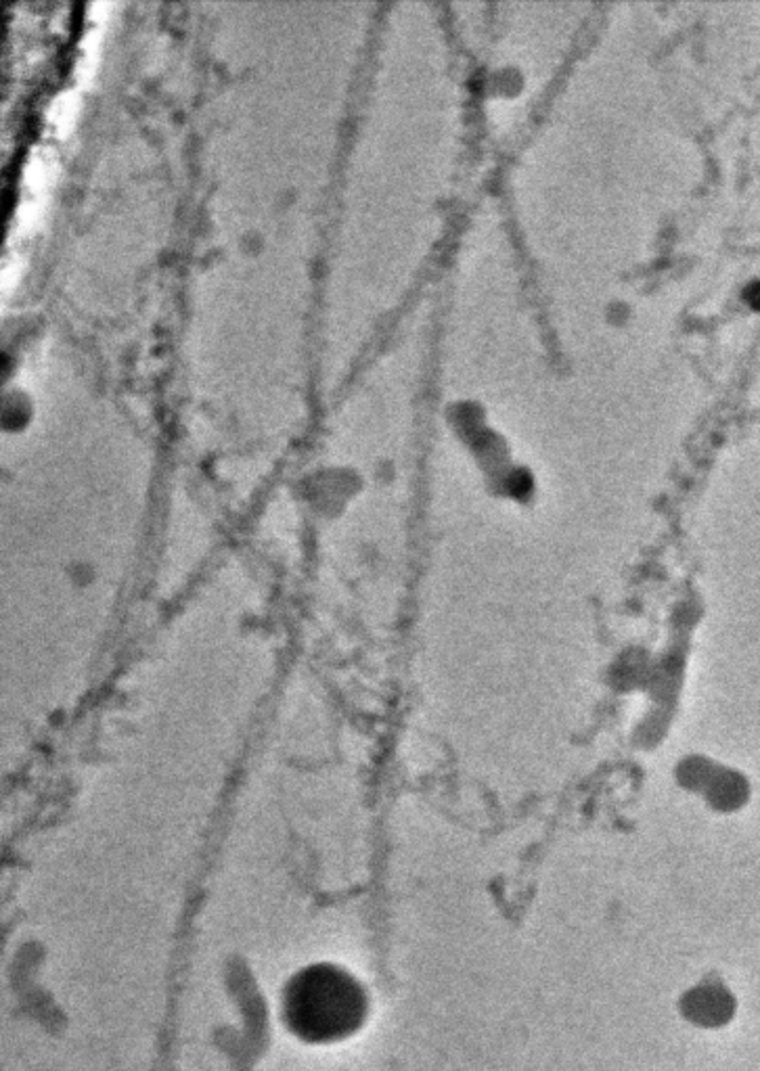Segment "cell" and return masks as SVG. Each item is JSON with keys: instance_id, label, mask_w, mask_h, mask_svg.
Instances as JSON below:
<instances>
[{"instance_id": "7a4b0ae2", "label": "cell", "mask_w": 760, "mask_h": 1071, "mask_svg": "<svg viewBox=\"0 0 760 1071\" xmlns=\"http://www.w3.org/2000/svg\"><path fill=\"white\" fill-rule=\"evenodd\" d=\"M675 781L681 790L719 812H736L750 797V783L743 774L706 755L681 758L675 769Z\"/></svg>"}, {"instance_id": "6da1fadb", "label": "cell", "mask_w": 760, "mask_h": 1071, "mask_svg": "<svg viewBox=\"0 0 760 1071\" xmlns=\"http://www.w3.org/2000/svg\"><path fill=\"white\" fill-rule=\"evenodd\" d=\"M369 1013L359 979L331 962H317L289 979L281 997L287 1032L306 1044H336L357 1034Z\"/></svg>"}]
</instances>
